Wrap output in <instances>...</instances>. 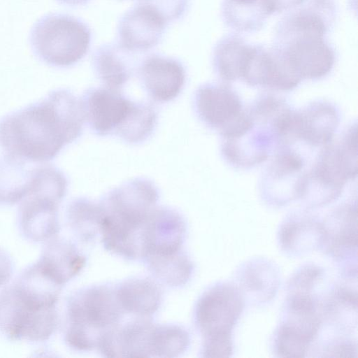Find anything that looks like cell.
<instances>
[{"mask_svg": "<svg viewBox=\"0 0 358 358\" xmlns=\"http://www.w3.org/2000/svg\"><path fill=\"white\" fill-rule=\"evenodd\" d=\"M324 228L313 216L292 214L281 224L278 241L282 250L290 256H301L322 247Z\"/></svg>", "mask_w": 358, "mask_h": 358, "instance_id": "22", "label": "cell"}, {"mask_svg": "<svg viewBox=\"0 0 358 358\" xmlns=\"http://www.w3.org/2000/svg\"><path fill=\"white\" fill-rule=\"evenodd\" d=\"M223 13L227 23L240 31H252L260 27L267 13L262 0L239 1L225 0Z\"/></svg>", "mask_w": 358, "mask_h": 358, "instance_id": "31", "label": "cell"}, {"mask_svg": "<svg viewBox=\"0 0 358 358\" xmlns=\"http://www.w3.org/2000/svg\"><path fill=\"white\" fill-rule=\"evenodd\" d=\"M85 263V256L73 243L57 235L48 240L36 262L43 273L62 287L80 272Z\"/></svg>", "mask_w": 358, "mask_h": 358, "instance_id": "21", "label": "cell"}, {"mask_svg": "<svg viewBox=\"0 0 358 358\" xmlns=\"http://www.w3.org/2000/svg\"><path fill=\"white\" fill-rule=\"evenodd\" d=\"M323 248L336 257L356 252L357 222L356 205L345 203L333 210L322 223Z\"/></svg>", "mask_w": 358, "mask_h": 358, "instance_id": "23", "label": "cell"}, {"mask_svg": "<svg viewBox=\"0 0 358 358\" xmlns=\"http://www.w3.org/2000/svg\"><path fill=\"white\" fill-rule=\"evenodd\" d=\"M115 286L117 299L129 315L152 317L162 304V290L151 279L132 278Z\"/></svg>", "mask_w": 358, "mask_h": 358, "instance_id": "25", "label": "cell"}, {"mask_svg": "<svg viewBox=\"0 0 358 358\" xmlns=\"http://www.w3.org/2000/svg\"><path fill=\"white\" fill-rule=\"evenodd\" d=\"M244 298L234 285L220 282L197 301L194 324L203 338L204 357H229L233 353L231 332L244 308Z\"/></svg>", "mask_w": 358, "mask_h": 358, "instance_id": "8", "label": "cell"}, {"mask_svg": "<svg viewBox=\"0 0 358 358\" xmlns=\"http://www.w3.org/2000/svg\"><path fill=\"white\" fill-rule=\"evenodd\" d=\"M92 33L79 18L50 13L34 24L29 36L31 50L43 63L54 67L73 66L87 53Z\"/></svg>", "mask_w": 358, "mask_h": 358, "instance_id": "9", "label": "cell"}, {"mask_svg": "<svg viewBox=\"0 0 358 358\" xmlns=\"http://www.w3.org/2000/svg\"><path fill=\"white\" fill-rule=\"evenodd\" d=\"M190 343L188 331L178 324H156L151 317L133 316L103 339L98 350L106 357H175Z\"/></svg>", "mask_w": 358, "mask_h": 358, "instance_id": "6", "label": "cell"}, {"mask_svg": "<svg viewBox=\"0 0 358 358\" xmlns=\"http://www.w3.org/2000/svg\"><path fill=\"white\" fill-rule=\"evenodd\" d=\"M84 122L80 99L55 90L0 119V148L27 162H48L81 135Z\"/></svg>", "mask_w": 358, "mask_h": 358, "instance_id": "1", "label": "cell"}, {"mask_svg": "<svg viewBox=\"0 0 358 358\" xmlns=\"http://www.w3.org/2000/svg\"><path fill=\"white\" fill-rule=\"evenodd\" d=\"M303 0H262L268 15L275 12H281L293 8L303 2Z\"/></svg>", "mask_w": 358, "mask_h": 358, "instance_id": "35", "label": "cell"}, {"mask_svg": "<svg viewBox=\"0 0 358 358\" xmlns=\"http://www.w3.org/2000/svg\"><path fill=\"white\" fill-rule=\"evenodd\" d=\"M187 224L182 215L169 207L157 206L143 232L139 260L157 280L177 277L192 261L183 250Z\"/></svg>", "mask_w": 358, "mask_h": 358, "instance_id": "7", "label": "cell"}, {"mask_svg": "<svg viewBox=\"0 0 358 358\" xmlns=\"http://www.w3.org/2000/svg\"><path fill=\"white\" fill-rule=\"evenodd\" d=\"M324 8L307 6L287 16L278 28L281 45L298 39L323 38L328 28L327 18L322 13Z\"/></svg>", "mask_w": 358, "mask_h": 358, "instance_id": "27", "label": "cell"}, {"mask_svg": "<svg viewBox=\"0 0 358 358\" xmlns=\"http://www.w3.org/2000/svg\"><path fill=\"white\" fill-rule=\"evenodd\" d=\"M194 107L200 120L220 136L242 117L245 108L238 93L224 83H206L194 94Z\"/></svg>", "mask_w": 358, "mask_h": 358, "instance_id": "14", "label": "cell"}, {"mask_svg": "<svg viewBox=\"0 0 358 358\" xmlns=\"http://www.w3.org/2000/svg\"><path fill=\"white\" fill-rule=\"evenodd\" d=\"M340 113L327 101H315L299 110H292L282 144L302 142L310 148H322L334 138Z\"/></svg>", "mask_w": 358, "mask_h": 358, "instance_id": "13", "label": "cell"}, {"mask_svg": "<svg viewBox=\"0 0 358 358\" xmlns=\"http://www.w3.org/2000/svg\"><path fill=\"white\" fill-rule=\"evenodd\" d=\"M306 163L305 157L292 145H280L260 180V194L264 201L273 206H282L299 199L306 171Z\"/></svg>", "mask_w": 358, "mask_h": 358, "instance_id": "11", "label": "cell"}, {"mask_svg": "<svg viewBox=\"0 0 358 358\" xmlns=\"http://www.w3.org/2000/svg\"><path fill=\"white\" fill-rule=\"evenodd\" d=\"M27 162L8 155L0 157V205H14L29 193L34 166Z\"/></svg>", "mask_w": 358, "mask_h": 358, "instance_id": "26", "label": "cell"}, {"mask_svg": "<svg viewBox=\"0 0 358 358\" xmlns=\"http://www.w3.org/2000/svg\"><path fill=\"white\" fill-rule=\"evenodd\" d=\"M138 2L152 8L168 24L182 17L189 5V0H138Z\"/></svg>", "mask_w": 358, "mask_h": 358, "instance_id": "33", "label": "cell"}, {"mask_svg": "<svg viewBox=\"0 0 358 358\" xmlns=\"http://www.w3.org/2000/svg\"><path fill=\"white\" fill-rule=\"evenodd\" d=\"M168 24L152 8L138 2L118 22V43L133 52L148 50L159 43Z\"/></svg>", "mask_w": 358, "mask_h": 358, "instance_id": "17", "label": "cell"}, {"mask_svg": "<svg viewBox=\"0 0 358 358\" xmlns=\"http://www.w3.org/2000/svg\"><path fill=\"white\" fill-rule=\"evenodd\" d=\"M59 3L70 6H76L85 4L89 0H57Z\"/></svg>", "mask_w": 358, "mask_h": 358, "instance_id": "37", "label": "cell"}, {"mask_svg": "<svg viewBox=\"0 0 358 358\" xmlns=\"http://www.w3.org/2000/svg\"><path fill=\"white\" fill-rule=\"evenodd\" d=\"M63 200L57 194L35 187L20 201L18 225L23 236L34 242L45 241L57 235L60 226L58 207Z\"/></svg>", "mask_w": 358, "mask_h": 358, "instance_id": "15", "label": "cell"}, {"mask_svg": "<svg viewBox=\"0 0 358 358\" xmlns=\"http://www.w3.org/2000/svg\"><path fill=\"white\" fill-rule=\"evenodd\" d=\"M236 280V286L244 299L256 304L264 303L275 296L280 285V274L273 262L256 258L240 266Z\"/></svg>", "mask_w": 358, "mask_h": 358, "instance_id": "20", "label": "cell"}, {"mask_svg": "<svg viewBox=\"0 0 358 358\" xmlns=\"http://www.w3.org/2000/svg\"><path fill=\"white\" fill-rule=\"evenodd\" d=\"M357 131L355 122L318 152L309 171L326 187L343 192L346 182L357 177Z\"/></svg>", "mask_w": 358, "mask_h": 358, "instance_id": "12", "label": "cell"}, {"mask_svg": "<svg viewBox=\"0 0 358 358\" xmlns=\"http://www.w3.org/2000/svg\"><path fill=\"white\" fill-rule=\"evenodd\" d=\"M127 315L117 299L115 285L82 288L66 302L64 341L76 351L98 350L103 340Z\"/></svg>", "mask_w": 358, "mask_h": 358, "instance_id": "5", "label": "cell"}, {"mask_svg": "<svg viewBox=\"0 0 358 358\" xmlns=\"http://www.w3.org/2000/svg\"><path fill=\"white\" fill-rule=\"evenodd\" d=\"M292 110L280 97L268 94L258 97L245 108L235 130L222 138L224 159L240 169L265 162L283 143Z\"/></svg>", "mask_w": 358, "mask_h": 358, "instance_id": "4", "label": "cell"}, {"mask_svg": "<svg viewBox=\"0 0 358 358\" xmlns=\"http://www.w3.org/2000/svg\"><path fill=\"white\" fill-rule=\"evenodd\" d=\"M280 48L301 80H318L326 76L335 62L333 49L324 38L298 39Z\"/></svg>", "mask_w": 358, "mask_h": 358, "instance_id": "19", "label": "cell"}, {"mask_svg": "<svg viewBox=\"0 0 358 358\" xmlns=\"http://www.w3.org/2000/svg\"><path fill=\"white\" fill-rule=\"evenodd\" d=\"M250 46L238 37L225 38L216 45L213 64L218 76L224 81L242 79Z\"/></svg>", "mask_w": 358, "mask_h": 358, "instance_id": "28", "label": "cell"}, {"mask_svg": "<svg viewBox=\"0 0 358 358\" xmlns=\"http://www.w3.org/2000/svg\"><path fill=\"white\" fill-rule=\"evenodd\" d=\"M323 270L313 264H305L292 274L287 284V295H312V291L321 280Z\"/></svg>", "mask_w": 358, "mask_h": 358, "instance_id": "32", "label": "cell"}, {"mask_svg": "<svg viewBox=\"0 0 358 358\" xmlns=\"http://www.w3.org/2000/svg\"><path fill=\"white\" fill-rule=\"evenodd\" d=\"M159 198L155 185L144 178L130 180L104 195L99 203L104 248L127 259L139 260L142 236Z\"/></svg>", "mask_w": 358, "mask_h": 358, "instance_id": "3", "label": "cell"}, {"mask_svg": "<svg viewBox=\"0 0 358 358\" xmlns=\"http://www.w3.org/2000/svg\"><path fill=\"white\" fill-rule=\"evenodd\" d=\"M325 357H357V345L352 343L342 342L328 347Z\"/></svg>", "mask_w": 358, "mask_h": 358, "instance_id": "34", "label": "cell"}, {"mask_svg": "<svg viewBox=\"0 0 358 358\" xmlns=\"http://www.w3.org/2000/svg\"><path fill=\"white\" fill-rule=\"evenodd\" d=\"M138 70L146 92L158 102L176 98L185 83V69L180 62L173 57L150 55L142 62Z\"/></svg>", "mask_w": 358, "mask_h": 358, "instance_id": "18", "label": "cell"}, {"mask_svg": "<svg viewBox=\"0 0 358 358\" xmlns=\"http://www.w3.org/2000/svg\"><path fill=\"white\" fill-rule=\"evenodd\" d=\"M69 227L83 241L93 240L99 232V204L86 198H76L70 201L66 210Z\"/></svg>", "mask_w": 358, "mask_h": 358, "instance_id": "29", "label": "cell"}, {"mask_svg": "<svg viewBox=\"0 0 358 358\" xmlns=\"http://www.w3.org/2000/svg\"><path fill=\"white\" fill-rule=\"evenodd\" d=\"M84 120L99 136L115 134L133 103L119 91L107 87L87 90L80 99Z\"/></svg>", "mask_w": 358, "mask_h": 358, "instance_id": "16", "label": "cell"}, {"mask_svg": "<svg viewBox=\"0 0 358 358\" xmlns=\"http://www.w3.org/2000/svg\"><path fill=\"white\" fill-rule=\"evenodd\" d=\"M133 53L119 43L103 44L95 50L92 66L106 87L119 91L128 81L133 71Z\"/></svg>", "mask_w": 358, "mask_h": 358, "instance_id": "24", "label": "cell"}, {"mask_svg": "<svg viewBox=\"0 0 358 358\" xmlns=\"http://www.w3.org/2000/svg\"><path fill=\"white\" fill-rule=\"evenodd\" d=\"M62 286L34 264L0 292V334L10 341L43 342L58 324Z\"/></svg>", "mask_w": 358, "mask_h": 358, "instance_id": "2", "label": "cell"}, {"mask_svg": "<svg viewBox=\"0 0 358 358\" xmlns=\"http://www.w3.org/2000/svg\"><path fill=\"white\" fill-rule=\"evenodd\" d=\"M313 295H289L284 317L275 338L281 357H303L320 329L322 319Z\"/></svg>", "mask_w": 358, "mask_h": 358, "instance_id": "10", "label": "cell"}, {"mask_svg": "<svg viewBox=\"0 0 358 358\" xmlns=\"http://www.w3.org/2000/svg\"><path fill=\"white\" fill-rule=\"evenodd\" d=\"M157 120V115L152 106L133 101L126 120L115 134L128 143H142L153 132Z\"/></svg>", "mask_w": 358, "mask_h": 358, "instance_id": "30", "label": "cell"}, {"mask_svg": "<svg viewBox=\"0 0 358 358\" xmlns=\"http://www.w3.org/2000/svg\"><path fill=\"white\" fill-rule=\"evenodd\" d=\"M13 273V264L9 255L0 249V287L6 284Z\"/></svg>", "mask_w": 358, "mask_h": 358, "instance_id": "36", "label": "cell"}]
</instances>
